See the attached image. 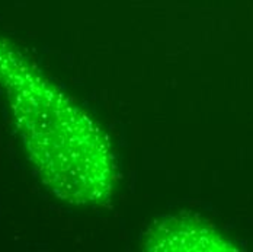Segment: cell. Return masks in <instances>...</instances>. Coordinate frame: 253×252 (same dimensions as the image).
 <instances>
[{"label":"cell","instance_id":"obj_1","mask_svg":"<svg viewBox=\"0 0 253 252\" xmlns=\"http://www.w3.org/2000/svg\"><path fill=\"white\" fill-rule=\"evenodd\" d=\"M153 251H233V245L218 232L200 220L173 219L149 235Z\"/></svg>","mask_w":253,"mask_h":252}]
</instances>
